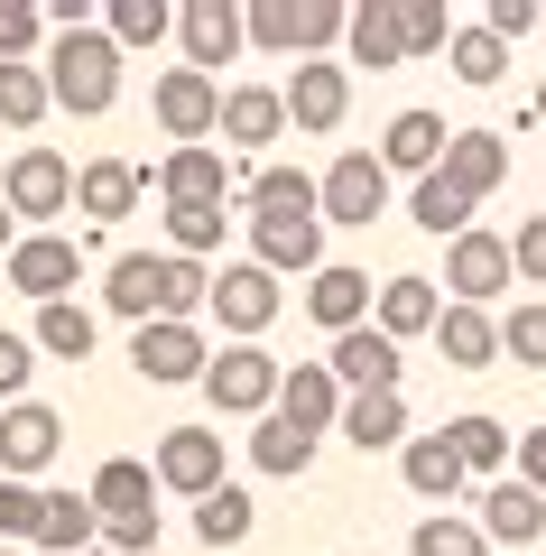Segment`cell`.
<instances>
[{"label": "cell", "instance_id": "cell-34", "mask_svg": "<svg viewBox=\"0 0 546 556\" xmlns=\"http://www.w3.org/2000/svg\"><path fill=\"white\" fill-rule=\"evenodd\" d=\"M251 464H259V473H278V482H296V473H306V464H315V437H296V427H288V417H259V427H251Z\"/></svg>", "mask_w": 546, "mask_h": 556}, {"label": "cell", "instance_id": "cell-42", "mask_svg": "<svg viewBox=\"0 0 546 556\" xmlns=\"http://www.w3.org/2000/svg\"><path fill=\"white\" fill-rule=\"evenodd\" d=\"M223 223H232L223 204H167V251H176V260H204V251L223 241Z\"/></svg>", "mask_w": 546, "mask_h": 556}, {"label": "cell", "instance_id": "cell-16", "mask_svg": "<svg viewBox=\"0 0 546 556\" xmlns=\"http://www.w3.org/2000/svg\"><path fill=\"white\" fill-rule=\"evenodd\" d=\"M278 102H288V121H296V130H315V139H325V130H343V112H352V75L315 56V65H296V75L278 84Z\"/></svg>", "mask_w": 546, "mask_h": 556}, {"label": "cell", "instance_id": "cell-8", "mask_svg": "<svg viewBox=\"0 0 546 556\" xmlns=\"http://www.w3.org/2000/svg\"><path fill=\"white\" fill-rule=\"evenodd\" d=\"M204 306L223 316V334H232V343H259L278 325V306H288V288H278L259 260H232V269L214 278V298H204Z\"/></svg>", "mask_w": 546, "mask_h": 556}, {"label": "cell", "instance_id": "cell-33", "mask_svg": "<svg viewBox=\"0 0 546 556\" xmlns=\"http://www.w3.org/2000/svg\"><path fill=\"white\" fill-rule=\"evenodd\" d=\"M333 437H352L361 455H380V445L408 437V399H343V427Z\"/></svg>", "mask_w": 546, "mask_h": 556}, {"label": "cell", "instance_id": "cell-37", "mask_svg": "<svg viewBox=\"0 0 546 556\" xmlns=\"http://www.w3.org/2000/svg\"><path fill=\"white\" fill-rule=\"evenodd\" d=\"M251 492H241V482H223V492H204L195 501V538H204V547H241V538H251Z\"/></svg>", "mask_w": 546, "mask_h": 556}, {"label": "cell", "instance_id": "cell-38", "mask_svg": "<svg viewBox=\"0 0 546 556\" xmlns=\"http://www.w3.org/2000/svg\"><path fill=\"white\" fill-rule=\"evenodd\" d=\"M408 214H417V232H435V241H464L472 232V195H454L445 177H417Z\"/></svg>", "mask_w": 546, "mask_h": 556}, {"label": "cell", "instance_id": "cell-29", "mask_svg": "<svg viewBox=\"0 0 546 556\" xmlns=\"http://www.w3.org/2000/svg\"><path fill=\"white\" fill-rule=\"evenodd\" d=\"M445 121H435V112H398L390 121V139H380V167H390V177H398V167H408V177H435V167H445Z\"/></svg>", "mask_w": 546, "mask_h": 556}, {"label": "cell", "instance_id": "cell-52", "mask_svg": "<svg viewBox=\"0 0 546 556\" xmlns=\"http://www.w3.org/2000/svg\"><path fill=\"white\" fill-rule=\"evenodd\" d=\"M10 251H20V223H10V204H0V260H10Z\"/></svg>", "mask_w": 546, "mask_h": 556}, {"label": "cell", "instance_id": "cell-28", "mask_svg": "<svg viewBox=\"0 0 546 556\" xmlns=\"http://www.w3.org/2000/svg\"><path fill=\"white\" fill-rule=\"evenodd\" d=\"M343 47H352V65H371V75L408 65V38H398V0H361V10L343 20Z\"/></svg>", "mask_w": 546, "mask_h": 556}, {"label": "cell", "instance_id": "cell-39", "mask_svg": "<svg viewBox=\"0 0 546 556\" xmlns=\"http://www.w3.org/2000/svg\"><path fill=\"white\" fill-rule=\"evenodd\" d=\"M47 112H56V93H47L38 65H0V121H10V130H38Z\"/></svg>", "mask_w": 546, "mask_h": 556}, {"label": "cell", "instance_id": "cell-55", "mask_svg": "<svg viewBox=\"0 0 546 556\" xmlns=\"http://www.w3.org/2000/svg\"><path fill=\"white\" fill-rule=\"evenodd\" d=\"M537 28H546V10H537Z\"/></svg>", "mask_w": 546, "mask_h": 556}, {"label": "cell", "instance_id": "cell-31", "mask_svg": "<svg viewBox=\"0 0 546 556\" xmlns=\"http://www.w3.org/2000/svg\"><path fill=\"white\" fill-rule=\"evenodd\" d=\"M241 204H251V223L315 214V177H306V167H259V177H241Z\"/></svg>", "mask_w": 546, "mask_h": 556}, {"label": "cell", "instance_id": "cell-27", "mask_svg": "<svg viewBox=\"0 0 546 556\" xmlns=\"http://www.w3.org/2000/svg\"><path fill=\"white\" fill-rule=\"evenodd\" d=\"M482 538L491 547H537L546 538V501L528 492V482H491L482 492Z\"/></svg>", "mask_w": 546, "mask_h": 556}, {"label": "cell", "instance_id": "cell-51", "mask_svg": "<svg viewBox=\"0 0 546 556\" xmlns=\"http://www.w3.org/2000/svg\"><path fill=\"white\" fill-rule=\"evenodd\" d=\"M509 455H519V482L546 501V427H528V437H509Z\"/></svg>", "mask_w": 546, "mask_h": 556}, {"label": "cell", "instance_id": "cell-45", "mask_svg": "<svg viewBox=\"0 0 546 556\" xmlns=\"http://www.w3.org/2000/svg\"><path fill=\"white\" fill-rule=\"evenodd\" d=\"M47 38V10L38 0H0V65H28Z\"/></svg>", "mask_w": 546, "mask_h": 556}, {"label": "cell", "instance_id": "cell-47", "mask_svg": "<svg viewBox=\"0 0 546 556\" xmlns=\"http://www.w3.org/2000/svg\"><path fill=\"white\" fill-rule=\"evenodd\" d=\"M38 482H0V547H20V538H38Z\"/></svg>", "mask_w": 546, "mask_h": 556}, {"label": "cell", "instance_id": "cell-23", "mask_svg": "<svg viewBox=\"0 0 546 556\" xmlns=\"http://www.w3.org/2000/svg\"><path fill=\"white\" fill-rule=\"evenodd\" d=\"M139 195H149V167H130V159H93V167H75V214H93V223L139 214Z\"/></svg>", "mask_w": 546, "mask_h": 556}, {"label": "cell", "instance_id": "cell-17", "mask_svg": "<svg viewBox=\"0 0 546 556\" xmlns=\"http://www.w3.org/2000/svg\"><path fill=\"white\" fill-rule=\"evenodd\" d=\"M204 362H214V353H204L195 325H139V334H130V371L157 380V390H176V380H204Z\"/></svg>", "mask_w": 546, "mask_h": 556}, {"label": "cell", "instance_id": "cell-19", "mask_svg": "<svg viewBox=\"0 0 546 556\" xmlns=\"http://www.w3.org/2000/svg\"><path fill=\"white\" fill-rule=\"evenodd\" d=\"M278 417H288L296 437H333V427H343V380H333L325 362L278 371Z\"/></svg>", "mask_w": 546, "mask_h": 556}, {"label": "cell", "instance_id": "cell-25", "mask_svg": "<svg viewBox=\"0 0 546 556\" xmlns=\"http://www.w3.org/2000/svg\"><path fill=\"white\" fill-rule=\"evenodd\" d=\"M435 316H445L435 278H380V298H371V325H380L390 343H408V334H435Z\"/></svg>", "mask_w": 546, "mask_h": 556}, {"label": "cell", "instance_id": "cell-54", "mask_svg": "<svg viewBox=\"0 0 546 556\" xmlns=\"http://www.w3.org/2000/svg\"><path fill=\"white\" fill-rule=\"evenodd\" d=\"M0 556H20V547H0Z\"/></svg>", "mask_w": 546, "mask_h": 556}, {"label": "cell", "instance_id": "cell-53", "mask_svg": "<svg viewBox=\"0 0 546 556\" xmlns=\"http://www.w3.org/2000/svg\"><path fill=\"white\" fill-rule=\"evenodd\" d=\"M528 121H546V84H537V102H528Z\"/></svg>", "mask_w": 546, "mask_h": 556}, {"label": "cell", "instance_id": "cell-49", "mask_svg": "<svg viewBox=\"0 0 546 556\" xmlns=\"http://www.w3.org/2000/svg\"><path fill=\"white\" fill-rule=\"evenodd\" d=\"M28 371H38V343H28V334H0V399H10V408L28 399Z\"/></svg>", "mask_w": 546, "mask_h": 556}, {"label": "cell", "instance_id": "cell-21", "mask_svg": "<svg viewBox=\"0 0 546 556\" xmlns=\"http://www.w3.org/2000/svg\"><path fill=\"white\" fill-rule=\"evenodd\" d=\"M149 186L167 204H232V167H223V149H167V159L149 167Z\"/></svg>", "mask_w": 546, "mask_h": 556}, {"label": "cell", "instance_id": "cell-32", "mask_svg": "<svg viewBox=\"0 0 546 556\" xmlns=\"http://www.w3.org/2000/svg\"><path fill=\"white\" fill-rule=\"evenodd\" d=\"M398 473H408V492H417V501H454V492H464V464H454L445 427H435V437H408Z\"/></svg>", "mask_w": 546, "mask_h": 556}, {"label": "cell", "instance_id": "cell-6", "mask_svg": "<svg viewBox=\"0 0 546 556\" xmlns=\"http://www.w3.org/2000/svg\"><path fill=\"white\" fill-rule=\"evenodd\" d=\"M278 371H288V362H269L259 343H223V353L204 362V399H214L223 417H269L278 408Z\"/></svg>", "mask_w": 546, "mask_h": 556}, {"label": "cell", "instance_id": "cell-2", "mask_svg": "<svg viewBox=\"0 0 546 556\" xmlns=\"http://www.w3.org/2000/svg\"><path fill=\"white\" fill-rule=\"evenodd\" d=\"M47 93H56V112L102 121L120 102V47L102 38V28H65L56 56H47Z\"/></svg>", "mask_w": 546, "mask_h": 556}, {"label": "cell", "instance_id": "cell-12", "mask_svg": "<svg viewBox=\"0 0 546 556\" xmlns=\"http://www.w3.org/2000/svg\"><path fill=\"white\" fill-rule=\"evenodd\" d=\"M0 204H10V223H47V214H75V167L56 159V149H20L10 159V177H0Z\"/></svg>", "mask_w": 546, "mask_h": 556}, {"label": "cell", "instance_id": "cell-3", "mask_svg": "<svg viewBox=\"0 0 546 556\" xmlns=\"http://www.w3.org/2000/svg\"><path fill=\"white\" fill-rule=\"evenodd\" d=\"M93 519H102V547L112 556H139V547H157V473L149 464H130V455H112L93 473Z\"/></svg>", "mask_w": 546, "mask_h": 556}, {"label": "cell", "instance_id": "cell-30", "mask_svg": "<svg viewBox=\"0 0 546 556\" xmlns=\"http://www.w3.org/2000/svg\"><path fill=\"white\" fill-rule=\"evenodd\" d=\"M38 547H47V556H93V547H102L93 501H84V492H47V501H38Z\"/></svg>", "mask_w": 546, "mask_h": 556}, {"label": "cell", "instance_id": "cell-24", "mask_svg": "<svg viewBox=\"0 0 546 556\" xmlns=\"http://www.w3.org/2000/svg\"><path fill=\"white\" fill-rule=\"evenodd\" d=\"M288 130V102H278V84H232L223 93V149H269V139Z\"/></svg>", "mask_w": 546, "mask_h": 556}, {"label": "cell", "instance_id": "cell-18", "mask_svg": "<svg viewBox=\"0 0 546 556\" xmlns=\"http://www.w3.org/2000/svg\"><path fill=\"white\" fill-rule=\"evenodd\" d=\"M251 260H259L269 278H315V269H325V214L251 223Z\"/></svg>", "mask_w": 546, "mask_h": 556}, {"label": "cell", "instance_id": "cell-5", "mask_svg": "<svg viewBox=\"0 0 546 556\" xmlns=\"http://www.w3.org/2000/svg\"><path fill=\"white\" fill-rule=\"evenodd\" d=\"M315 214L343 223V232H371V223L390 214V167H380L371 149H343V159L315 177Z\"/></svg>", "mask_w": 546, "mask_h": 556}, {"label": "cell", "instance_id": "cell-40", "mask_svg": "<svg viewBox=\"0 0 546 556\" xmlns=\"http://www.w3.org/2000/svg\"><path fill=\"white\" fill-rule=\"evenodd\" d=\"M28 343L56 353V362H84V353H93V316H84L75 298H65V306H38V334H28Z\"/></svg>", "mask_w": 546, "mask_h": 556}, {"label": "cell", "instance_id": "cell-7", "mask_svg": "<svg viewBox=\"0 0 546 556\" xmlns=\"http://www.w3.org/2000/svg\"><path fill=\"white\" fill-rule=\"evenodd\" d=\"M149 102H157V130H167L176 149H214V130H223V84H214V75H195V65H167Z\"/></svg>", "mask_w": 546, "mask_h": 556}, {"label": "cell", "instance_id": "cell-4", "mask_svg": "<svg viewBox=\"0 0 546 556\" xmlns=\"http://www.w3.org/2000/svg\"><path fill=\"white\" fill-rule=\"evenodd\" d=\"M343 0H251L241 10V28H251V47H269V56H325L333 38H343Z\"/></svg>", "mask_w": 546, "mask_h": 556}, {"label": "cell", "instance_id": "cell-44", "mask_svg": "<svg viewBox=\"0 0 546 556\" xmlns=\"http://www.w3.org/2000/svg\"><path fill=\"white\" fill-rule=\"evenodd\" d=\"M500 353L519 362V371H546V306H537V298L500 316Z\"/></svg>", "mask_w": 546, "mask_h": 556}, {"label": "cell", "instance_id": "cell-13", "mask_svg": "<svg viewBox=\"0 0 546 556\" xmlns=\"http://www.w3.org/2000/svg\"><path fill=\"white\" fill-rule=\"evenodd\" d=\"M149 473H157V492H186V501L223 492V437L214 427H167L157 455H149Z\"/></svg>", "mask_w": 546, "mask_h": 556}, {"label": "cell", "instance_id": "cell-43", "mask_svg": "<svg viewBox=\"0 0 546 556\" xmlns=\"http://www.w3.org/2000/svg\"><path fill=\"white\" fill-rule=\"evenodd\" d=\"M445 56H454V75H464V84H500L509 75V47L491 38V28H454Z\"/></svg>", "mask_w": 546, "mask_h": 556}, {"label": "cell", "instance_id": "cell-10", "mask_svg": "<svg viewBox=\"0 0 546 556\" xmlns=\"http://www.w3.org/2000/svg\"><path fill=\"white\" fill-rule=\"evenodd\" d=\"M509 278H519V269H509V241L472 223L464 241H445V278H435V288H454V306H482V316H491V298H500Z\"/></svg>", "mask_w": 546, "mask_h": 556}, {"label": "cell", "instance_id": "cell-11", "mask_svg": "<svg viewBox=\"0 0 546 556\" xmlns=\"http://www.w3.org/2000/svg\"><path fill=\"white\" fill-rule=\"evenodd\" d=\"M65 445V417L47 399H20V408H0V482H38Z\"/></svg>", "mask_w": 546, "mask_h": 556}, {"label": "cell", "instance_id": "cell-15", "mask_svg": "<svg viewBox=\"0 0 546 556\" xmlns=\"http://www.w3.org/2000/svg\"><path fill=\"white\" fill-rule=\"evenodd\" d=\"M176 38H186V65L195 75H214V65H232L251 47V28H241V0H186L176 10Z\"/></svg>", "mask_w": 546, "mask_h": 556}, {"label": "cell", "instance_id": "cell-56", "mask_svg": "<svg viewBox=\"0 0 546 556\" xmlns=\"http://www.w3.org/2000/svg\"><path fill=\"white\" fill-rule=\"evenodd\" d=\"M93 556H112V547H93Z\"/></svg>", "mask_w": 546, "mask_h": 556}, {"label": "cell", "instance_id": "cell-36", "mask_svg": "<svg viewBox=\"0 0 546 556\" xmlns=\"http://www.w3.org/2000/svg\"><path fill=\"white\" fill-rule=\"evenodd\" d=\"M445 445H454V464H464V473H500V464H509V427H500V417H482V408L454 417Z\"/></svg>", "mask_w": 546, "mask_h": 556}, {"label": "cell", "instance_id": "cell-48", "mask_svg": "<svg viewBox=\"0 0 546 556\" xmlns=\"http://www.w3.org/2000/svg\"><path fill=\"white\" fill-rule=\"evenodd\" d=\"M509 269H519L528 288H546V214H528L519 232H509Z\"/></svg>", "mask_w": 546, "mask_h": 556}, {"label": "cell", "instance_id": "cell-9", "mask_svg": "<svg viewBox=\"0 0 546 556\" xmlns=\"http://www.w3.org/2000/svg\"><path fill=\"white\" fill-rule=\"evenodd\" d=\"M325 371L343 380V399H398V380H408V362H398V343L380 334V325H352V334H333Z\"/></svg>", "mask_w": 546, "mask_h": 556}, {"label": "cell", "instance_id": "cell-35", "mask_svg": "<svg viewBox=\"0 0 546 556\" xmlns=\"http://www.w3.org/2000/svg\"><path fill=\"white\" fill-rule=\"evenodd\" d=\"M167 28H176L167 0H102V38H112L120 56H130V47H157Z\"/></svg>", "mask_w": 546, "mask_h": 556}, {"label": "cell", "instance_id": "cell-22", "mask_svg": "<svg viewBox=\"0 0 546 556\" xmlns=\"http://www.w3.org/2000/svg\"><path fill=\"white\" fill-rule=\"evenodd\" d=\"M371 298H380V288H371L361 269H343V260H325V269L306 278V316L325 325V334H352V325H371Z\"/></svg>", "mask_w": 546, "mask_h": 556}, {"label": "cell", "instance_id": "cell-41", "mask_svg": "<svg viewBox=\"0 0 546 556\" xmlns=\"http://www.w3.org/2000/svg\"><path fill=\"white\" fill-rule=\"evenodd\" d=\"M408 556H491V538H482V519H454V510H435V519H417Z\"/></svg>", "mask_w": 546, "mask_h": 556}, {"label": "cell", "instance_id": "cell-20", "mask_svg": "<svg viewBox=\"0 0 546 556\" xmlns=\"http://www.w3.org/2000/svg\"><path fill=\"white\" fill-rule=\"evenodd\" d=\"M435 177L454 186V195H500V177H509V139L500 130H454L445 139V167H435Z\"/></svg>", "mask_w": 546, "mask_h": 556}, {"label": "cell", "instance_id": "cell-14", "mask_svg": "<svg viewBox=\"0 0 546 556\" xmlns=\"http://www.w3.org/2000/svg\"><path fill=\"white\" fill-rule=\"evenodd\" d=\"M0 269H10V288H20V298H38V306H65V288L84 278V251H75L65 232H20V251L0 260Z\"/></svg>", "mask_w": 546, "mask_h": 556}, {"label": "cell", "instance_id": "cell-1", "mask_svg": "<svg viewBox=\"0 0 546 556\" xmlns=\"http://www.w3.org/2000/svg\"><path fill=\"white\" fill-rule=\"evenodd\" d=\"M204 298H214L204 260H176V251H120L112 278H102V306L130 325H195Z\"/></svg>", "mask_w": 546, "mask_h": 556}, {"label": "cell", "instance_id": "cell-46", "mask_svg": "<svg viewBox=\"0 0 546 556\" xmlns=\"http://www.w3.org/2000/svg\"><path fill=\"white\" fill-rule=\"evenodd\" d=\"M398 38H408V56H435V47H454V20L435 0H398Z\"/></svg>", "mask_w": 546, "mask_h": 556}, {"label": "cell", "instance_id": "cell-50", "mask_svg": "<svg viewBox=\"0 0 546 556\" xmlns=\"http://www.w3.org/2000/svg\"><path fill=\"white\" fill-rule=\"evenodd\" d=\"M482 28H491V38H528V28H537V0H482Z\"/></svg>", "mask_w": 546, "mask_h": 556}, {"label": "cell", "instance_id": "cell-26", "mask_svg": "<svg viewBox=\"0 0 546 556\" xmlns=\"http://www.w3.org/2000/svg\"><path fill=\"white\" fill-rule=\"evenodd\" d=\"M435 353H445V371H491V362H500V316L445 306V316H435Z\"/></svg>", "mask_w": 546, "mask_h": 556}]
</instances>
